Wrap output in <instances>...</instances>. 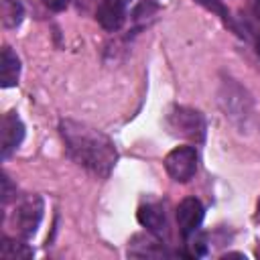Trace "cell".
<instances>
[{"mask_svg": "<svg viewBox=\"0 0 260 260\" xmlns=\"http://www.w3.org/2000/svg\"><path fill=\"white\" fill-rule=\"evenodd\" d=\"M59 134L67 156L98 179H108L118 162L114 140L102 130L71 118L59 122Z\"/></svg>", "mask_w": 260, "mask_h": 260, "instance_id": "obj_1", "label": "cell"}, {"mask_svg": "<svg viewBox=\"0 0 260 260\" xmlns=\"http://www.w3.org/2000/svg\"><path fill=\"white\" fill-rule=\"evenodd\" d=\"M217 104L225 118L238 128H246L254 114V100L250 91L232 77H223L217 89Z\"/></svg>", "mask_w": 260, "mask_h": 260, "instance_id": "obj_2", "label": "cell"}, {"mask_svg": "<svg viewBox=\"0 0 260 260\" xmlns=\"http://www.w3.org/2000/svg\"><path fill=\"white\" fill-rule=\"evenodd\" d=\"M165 128L171 136L201 142L205 138V118L199 110L189 106H173L165 116Z\"/></svg>", "mask_w": 260, "mask_h": 260, "instance_id": "obj_3", "label": "cell"}, {"mask_svg": "<svg viewBox=\"0 0 260 260\" xmlns=\"http://www.w3.org/2000/svg\"><path fill=\"white\" fill-rule=\"evenodd\" d=\"M43 211H45V205H43V199L39 195L32 193V195L20 197L14 205L12 215H10V223H12L14 232L24 240L35 236L39 225H41Z\"/></svg>", "mask_w": 260, "mask_h": 260, "instance_id": "obj_4", "label": "cell"}, {"mask_svg": "<svg viewBox=\"0 0 260 260\" xmlns=\"http://www.w3.org/2000/svg\"><path fill=\"white\" fill-rule=\"evenodd\" d=\"M165 169H167L169 177L177 183L191 181L197 173V150H195V146L183 144V146L173 148L165 156Z\"/></svg>", "mask_w": 260, "mask_h": 260, "instance_id": "obj_5", "label": "cell"}, {"mask_svg": "<svg viewBox=\"0 0 260 260\" xmlns=\"http://www.w3.org/2000/svg\"><path fill=\"white\" fill-rule=\"evenodd\" d=\"M205 209L203 203L197 197H185L179 205H177V225H179V234L189 240L191 236H195L201 228Z\"/></svg>", "mask_w": 260, "mask_h": 260, "instance_id": "obj_6", "label": "cell"}, {"mask_svg": "<svg viewBox=\"0 0 260 260\" xmlns=\"http://www.w3.org/2000/svg\"><path fill=\"white\" fill-rule=\"evenodd\" d=\"M24 140V124L16 112H8L0 122V150L2 158H8Z\"/></svg>", "mask_w": 260, "mask_h": 260, "instance_id": "obj_7", "label": "cell"}, {"mask_svg": "<svg viewBox=\"0 0 260 260\" xmlns=\"http://www.w3.org/2000/svg\"><path fill=\"white\" fill-rule=\"evenodd\" d=\"M128 256L130 258H169L175 256L165 248L160 238L154 234H134L128 242Z\"/></svg>", "mask_w": 260, "mask_h": 260, "instance_id": "obj_8", "label": "cell"}, {"mask_svg": "<svg viewBox=\"0 0 260 260\" xmlns=\"http://www.w3.org/2000/svg\"><path fill=\"white\" fill-rule=\"evenodd\" d=\"M138 217V223L142 228H146L150 234H154L156 238H167L169 236V221H167V213H165V207L158 205V203H148V205H142L136 213Z\"/></svg>", "mask_w": 260, "mask_h": 260, "instance_id": "obj_9", "label": "cell"}, {"mask_svg": "<svg viewBox=\"0 0 260 260\" xmlns=\"http://www.w3.org/2000/svg\"><path fill=\"white\" fill-rule=\"evenodd\" d=\"M95 18L102 28L114 32L124 24L126 18V2L124 0H102L95 10Z\"/></svg>", "mask_w": 260, "mask_h": 260, "instance_id": "obj_10", "label": "cell"}, {"mask_svg": "<svg viewBox=\"0 0 260 260\" xmlns=\"http://www.w3.org/2000/svg\"><path fill=\"white\" fill-rule=\"evenodd\" d=\"M20 77V59L16 57V53L10 47L2 49L0 55V81L2 87H14L18 83Z\"/></svg>", "mask_w": 260, "mask_h": 260, "instance_id": "obj_11", "label": "cell"}, {"mask_svg": "<svg viewBox=\"0 0 260 260\" xmlns=\"http://www.w3.org/2000/svg\"><path fill=\"white\" fill-rule=\"evenodd\" d=\"M0 258L2 260H28L32 258V248L22 240L4 236L0 244Z\"/></svg>", "mask_w": 260, "mask_h": 260, "instance_id": "obj_12", "label": "cell"}, {"mask_svg": "<svg viewBox=\"0 0 260 260\" xmlns=\"http://www.w3.org/2000/svg\"><path fill=\"white\" fill-rule=\"evenodd\" d=\"M24 8L20 0H0V18L6 28H16L22 22Z\"/></svg>", "mask_w": 260, "mask_h": 260, "instance_id": "obj_13", "label": "cell"}, {"mask_svg": "<svg viewBox=\"0 0 260 260\" xmlns=\"http://www.w3.org/2000/svg\"><path fill=\"white\" fill-rule=\"evenodd\" d=\"M14 195H16V187H12L10 179H8L6 175H2V205L6 207L8 201H10Z\"/></svg>", "mask_w": 260, "mask_h": 260, "instance_id": "obj_14", "label": "cell"}, {"mask_svg": "<svg viewBox=\"0 0 260 260\" xmlns=\"http://www.w3.org/2000/svg\"><path fill=\"white\" fill-rule=\"evenodd\" d=\"M43 4L53 12H61L69 6V0H43Z\"/></svg>", "mask_w": 260, "mask_h": 260, "instance_id": "obj_15", "label": "cell"}, {"mask_svg": "<svg viewBox=\"0 0 260 260\" xmlns=\"http://www.w3.org/2000/svg\"><path fill=\"white\" fill-rule=\"evenodd\" d=\"M221 258H244V260H246V254H240V252H225Z\"/></svg>", "mask_w": 260, "mask_h": 260, "instance_id": "obj_16", "label": "cell"}, {"mask_svg": "<svg viewBox=\"0 0 260 260\" xmlns=\"http://www.w3.org/2000/svg\"><path fill=\"white\" fill-rule=\"evenodd\" d=\"M256 53H258V57H260V37L256 39Z\"/></svg>", "mask_w": 260, "mask_h": 260, "instance_id": "obj_17", "label": "cell"}]
</instances>
